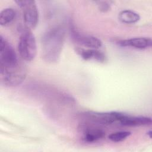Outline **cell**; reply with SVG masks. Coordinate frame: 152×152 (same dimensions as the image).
<instances>
[{"label":"cell","mask_w":152,"mask_h":152,"mask_svg":"<svg viewBox=\"0 0 152 152\" xmlns=\"http://www.w3.org/2000/svg\"><path fill=\"white\" fill-rule=\"evenodd\" d=\"M65 40V30L57 26L48 31L42 37V53L48 61L55 62L59 58Z\"/></svg>","instance_id":"1"},{"label":"cell","mask_w":152,"mask_h":152,"mask_svg":"<svg viewBox=\"0 0 152 152\" xmlns=\"http://www.w3.org/2000/svg\"><path fill=\"white\" fill-rule=\"evenodd\" d=\"M18 50L21 58L26 61H32L37 53V45L34 36L30 29L26 26L21 29Z\"/></svg>","instance_id":"2"},{"label":"cell","mask_w":152,"mask_h":152,"mask_svg":"<svg viewBox=\"0 0 152 152\" xmlns=\"http://www.w3.org/2000/svg\"><path fill=\"white\" fill-rule=\"evenodd\" d=\"M1 83L10 87L20 84L26 78L27 69L21 61L17 65L5 68H0Z\"/></svg>","instance_id":"3"},{"label":"cell","mask_w":152,"mask_h":152,"mask_svg":"<svg viewBox=\"0 0 152 152\" xmlns=\"http://www.w3.org/2000/svg\"><path fill=\"white\" fill-rule=\"evenodd\" d=\"M15 2L23 11L25 26L29 29L35 28L39 21V11L36 2L33 0H18Z\"/></svg>","instance_id":"4"},{"label":"cell","mask_w":152,"mask_h":152,"mask_svg":"<svg viewBox=\"0 0 152 152\" xmlns=\"http://www.w3.org/2000/svg\"><path fill=\"white\" fill-rule=\"evenodd\" d=\"M21 61L18 59L15 50L4 38L0 36V68H4L15 66Z\"/></svg>","instance_id":"5"},{"label":"cell","mask_w":152,"mask_h":152,"mask_svg":"<svg viewBox=\"0 0 152 152\" xmlns=\"http://www.w3.org/2000/svg\"><path fill=\"white\" fill-rule=\"evenodd\" d=\"M121 112H87L84 113V116L88 121L101 125H110L116 121H118Z\"/></svg>","instance_id":"6"},{"label":"cell","mask_w":152,"mask_h":152,"mask_svg":"<svg viewBox=\"0 0 152 152\" xmlns=\"http://www.w3.org/2000/svg\"><path fill=\"white\" fill-rule=\"evenodd\" d=\"M70 32L72 38L81 45L90 49H98L102 46V41L96 37L84 34L78 31L74 26H70Z\"/></svg>","instance_id":"7"},{"label":"cell","mask_w":152,"mask_h":152,"mask_svg":"<svg viewBox=\"0 0 152 152\" xmlns=\"http://www.w3.org/2000/svg\"><path fill=\"white\" fill-rule=\"evenodd\" d=\"M118 122L121 125L126 126H139L151 125L152 123L150 117L142 116H132L121 112Z\"/></svg>","instance_id":"8"},{"label":"cell","mask_w":152,"mask_h":152,"mask_svg":"<svg viewBox=\"0 0 152 152\" xmlns=\"http://www.w3.org/2000/svg\"><path fill=\"white\" fill-rule=\"evenodd\" d=\"M118 43L121 46H129L138 49H145L151 46L152 40L150 37H137L122 40Z\"/></svg>","instance_id":"9"},{"label":"cell","mask_w":152,"mask_h":152,"mask_svg":"<svg viewBox=\"0 0 152 152\" xmlns=\"http://www.w3.org/2000/svg\"><path fill=\"white\" fill-rule=\"evenodd\" d=\"M83 139L86 142H94L102 140L105 136V132L101 128L93 126L83 128Z\"/></svg>","instance_id":"10"},{"label":"cell","mask_w":152,"mask_h":152,"mask_svg":"<svg viewBox=\"0 0 152 152\" xmlns=\"http://www.w3.org/2000/svg\"><path fill=\"white\" fill-rule=\"evenodd\" d=\"M81 58L85 60H94L100 62H103L105 61L106 56L104 54L96 49H80L78 50Z\"/></svg>","instance_id":"11"},{"label":"cell","mask_w":152,"mask_h":152,"mask_svg":"<svg viewBox=\"0 0 152 152\" xmlns=\"http://www.w3.org/2000/svg\"><path fill=\"white\" fill-rule=\"evenodd\" d=\"M119 20L126 24H134L140 19L139 14L135 11L125 10L121 11L118 15Z\"/></svg>","instance_id":"12"},{"label":"cell","mask_w":152,"mask_h":152,"mask_svg":"<svg viewBox=\"0 0 152 152\" xmlns=\"http://www.w3.org/2000/svg\"><path fill=\"white\" fill-rule=\"evenodd\" d=\"M16 13L12 8H6L2 10L0 13V24L6 26L10 24L15 18Z\"/></svg>","instance_id":"13"},{"label":"cell","mask_w":152,"mask_h":152,"mask_svg":"<svg viewBox=\"0 0 152 152\" xmlns=\"http://www.w3.org/2000/svg\"><path fill=\"white\" fill-rule=\"evenodd\" d=\"M131 134V132L129 131H118V132H115L110 134L109 135L108 138L110 141L113 142H119L126 139L128 137H129Z\"/></svg>","instance_id":"14"},{"label":"cell","mask_w":152,"mask_h":152,"mask_svg":"<svg viewBox=\"0 0 152 152\" xmlns=\"http://www.w3.org/2000/svg\"><path fill=\"white\" fill-rule=\"evenodd\" d=\"M94 2L97 4L99 10L102 12L109 11L113 4V1H97Z\"/></svg>","instance_id":"15"},{"label":"cell","mask_w":152,"mask_h":152,"mask_svg":"<svg viewBox=\"0 0 152 152\" xmlns=\"http://www.w3.org/2000/svg\"><path fill=\"white\" fill-rule=\"evenodd\" d=\"M147 133V135H148V137H149L150 138H151V135H152V132H151V131L150 130V131H148Z\"/></svg>","instance_id":"16"}]
</instances>
